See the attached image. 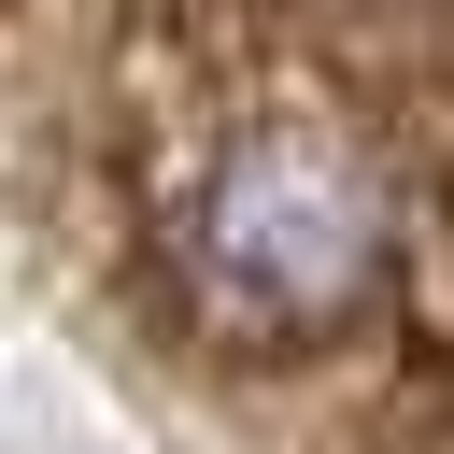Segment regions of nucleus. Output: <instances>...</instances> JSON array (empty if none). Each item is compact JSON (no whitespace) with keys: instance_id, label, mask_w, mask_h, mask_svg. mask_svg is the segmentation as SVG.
<instances>
[{"instance_id":"nucleus-1","label":"nucleus","mask_w":454,"mask_h":454,"mask_svg":"<svg viewBox=\"0 0 454 454\" xmlns=\"http://www.w3.org/2000/svg\"><path fill=\"white\" fill-rule=\"evenodd\" d=\"M170 255L213 312L241 326H326L369 270H383V184L340 142L255 128L227 142L199 184H170Z\"/></svg>"}]
</instances>
